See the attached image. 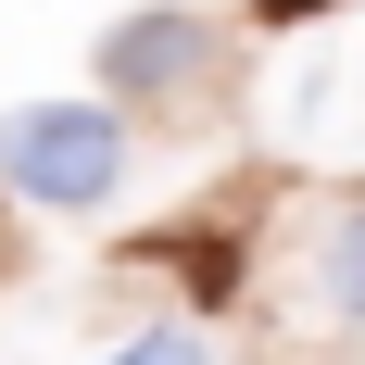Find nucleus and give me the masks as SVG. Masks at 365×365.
Wrapping results in <instances>:
<instances>
[{"mask_svg": "<svg viewBox=\"0 0 365 365\" xmlns=\"http://www.w3.org/2000/svg\"><path fill=\"white\" fill-rule=\"evenodd\" d=\"M0 189L26 215H101L126 189V113L113 101H26V113H0Z\"/></svg>", "mask_w": 365, "mask_h": 365, "instance_id": "nucleus-1", "label": "nucleus"}, {"mask_svg": "<svg viewBox=\"0 0 365 365\" xmlns=\"http://www.w3.org/2000/svg\"><path fill=\"white\" fill-rule=\"evenodd\" d=\"M88 63H101V101H113V113H164V126H189V113L227 101V26L189 13V0H164V13H113Z\"/></svg>", "mask_w": 365, "mask_h": 365, "instance_id": "nucleus-2", "label": "nucleus"}, {"mask_svg": "<svg viewBox=\"0 0 365 365\" xmlns=\"http://www.w3.org/2000/svg\"><path fill=\"white\" fill-rule=\"evenodd\" d=\"M302 290H315V315L365 328V189H353V202H328V227L302 240Z\"/></svg>", "mask_w": 365, "mask_h": 365, "instance_id": "nucleus-3", "label": "nucleus"}, {"mask_svg": "<svg viewBox=\"0 0 365 365\" xmlns=\"http://www.w3.org/2000/svg\"><path fill=\"white\" fill-rule=\"evenodd\" d=\"M113 365H202V328H139Z\"/></svg>", "mask_w": 365, "mask_h": 365, "instance_id": "nucleus-4", "label": "nucleus"}, {"mask_svg": "<svg viewBox=\"0 0 365 365\" xmlns=\"http://www.w3.org/2000/svg\"><path fill=\"white\" fill-rule=\"evenodd\" d=\"M264 26H315V13H340V0H252Z\"/></svg>", "mask_w": 365, "mask_h": 365, "instance_id": "nucleus-5", "label": "nucleus"}]
</instances>
